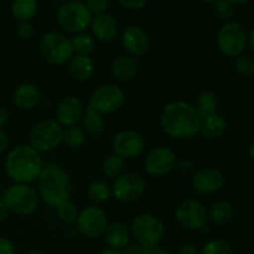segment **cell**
Instances as JSON below:
<instances>
[{
  "mask_svg": "<svg viewBox=\"0 0 254 254\" xmlns=\"http://www.w3.org/2000/svg\"><path fill=\"white\" fill-rule=\"evenodd\" d=\"M213 9L216 16L221 20H230L235 15V5L228 0H217Z\"/></svg>",
  "mask_w": 254,
  "mask_h": 254,
  "instance_id": "36",
  "label": "cell"
},
{
  "mask_svg": "<svg viewBox=\"0 0 254 254\" xmlns=\"http://www.w3.org/2000/svg\"><path fill=\"white\" fill-rule=\"evenodd\" d=\"M102 171L104 176L109 179L119 178L122 174H124V159L116 154L107 156L102 164Z\"/></svg>",
  "mask_w": 254,
  "mask_h": 254,
  "instance_id": "31",
  "label": "cell"
},
{
  "mask_svg": "<svg viewBox=\"0 0 254 254\" xmlns=\"http://www.w3.org/2000/svg\"><path fill=\"white\" fill-rule=\"evenodd\" d=\"M56 208L57 216H59L61 222L66 223V225H72L73 222H76L77 217H78V210H77V206L73 201H64Z\"/></svg>",
  "mask_w": 254,
  "mask_h": 254,
  "instance_id": "33",
  "label": "cell"
},
{
  "mask_svg": "<svg viewBox=\"0 0 254 254\" xmlns=\"http://www.w3.org/2000/svg\"><path fill=\"white\" fill-rule=\"evenodd\" d=\"M202 1H205V2H216L217 0H202Z\"/></svg>",
  "mask_w": 254,
  "mask_h": 254,
  "instance_id": "53",
  "label": "cell"
},
{
  "mask_svg": "<svg viewBox=\"0 0 254 254\" xmlns=\"http://www.w3.org/2000/svg\"><path fill=\"white\" fill-rule=\"evenodd\" d=\"M0 254H16L11 241L5 237H0Z\"/></svg>",
  "mask_w": 254,
  "mask_h": 254,
  "instance_id": "40",
  "label": "cell"
},
{
  "mask_svg": "<svg viewBox=\"0 0 254 254\" xmlns=\"http://www.w3.org/2000/svg\"><path fill=\"white\" fill-rule=\"evenodd\" d=\"M92 14L79 1L66 2L57 11V22L62 30L71 34H82L91 25Z\"/></svg>",
  "mask_w": 254,
  "mask_h": 254,
  "instance_id": "8",
  "label": "cell"
},
{
  "mask_svg": "<svg viewBox=\"0 0 254 254\" xmlns=\"http://www.w3.org/2000/svg\"><path fill=\"white\" fill-rule=\"evenodd\" d=\"M2 202L10 212L27 216L37 210L40 196L37 191L27 184L15 183L2 192Z\"/></svg>",
  "mask_w": 254,
  "mask_h": 254,
  "instance_id": "4",
  "label": "cell"
},
{
  "mask_svg": "<svg viewBox=\"0 0 254 254\" xmlns=\"http://www.w3.org/2000/svg\"><path fill=\"white\" fill-rule=\"evenodd\" d=\"M123 46L130 56H143L150 49V39L143 27L130 25L123 32Z\"/></svg>",
  "mask_w": 254,
  "mask_h": 254,
  "instance_id": "18",
  "label": "cell"
},
{
  "mask_svg": "<svg viewBox=\"0 0 254 254\" xmlns=\"http://www.w3.org/2000/svg\"><path fill=\"white\" fill-rule=\"evenodd\" d=\"M175 218L188 230H201L208 222V211L202 202L190 198L179 203L175 211Z\"/></svg>",
  "mask_w": 254,
  "mask_h": 254,
  "instance_id": "12",
  "label": "cell"
},
{
  "mask_svg": "<svg viewBox=\"0 0 254 254\" xmlns=\"http://www.w3.org/2000/svg\"><path fill=\"white\" fill-rule=\"evenodd\" d=\"M235 215L233 206L227 201H218L211 206V210L208 212V220L215 225H226L232 220Z\"/></svg>",
  "mask_w": 254,
  "mask_h": 254,
  "instance_id": "27",
  "label": "cell"
},
{
  "mask_svg": "<svg viewBox=\"0 0 254 254\" xmlns=\"http://www.w3.org/2000/svg\"><path fill=\"white\" fill-rule=\"evenodd\" d=\"M97 254H123L122 251H117V250H112V248H106V250L99 251Z\"/></svg>",
  "mask_w": 254,
  "mask_h": 254,
  "instance_id": "49",
  "label": "cell"
},
{
  "mask_svg": "<svg viewBox=\"0 0 254 254\" xmlns=\"http://www.w3.org/2000/svg\"><path fill=\"white\" fill-rule=\"evenodd\" d=\"M9 112L5 107L0 106V129L9 122Z\"/></svg>",
  "mask_w": 254,
  "mask_h": 254,
  "instance_id": "46",
  "label": "cell"
},
{
  "mask_svg": "<svg viewBox=\"0 0 254 254\" xmlns=\"http://www.w3.org/2000/svg\"><path fill=\"white\" fill-rule=\"evenodd\" d=\"M145 139L135 130H122L114 136L113 151L123 159H133L145 150Z\"/></svg>",
  "mask_w": 254,
  "mask_h": 254,
  "instance_id": "14",
  "label": "cell"
},
{
  "mask_svg": "<svg viewBox=\"0 0 254 254\" xmlns=\"http://www.w3.org/2000/svg\"><path fill=\"white\" fill-rule=\"evenodd\" d=\"M175 166H178V169L180 171H190L193 166V161L190 160L188 158H184L181 160H176Z\"/></svg>",
  "mask_w": 254,
  "mask_h": 254,
  "instance_id": "43",
  "label": "cell"
},
{
  "mask_svg": "<svg viewBox=\"0 0 254 254\" xmlns=\"http://www.w3.org/2000/svg\"><path fill=\"white\" fill-rule=\"evenodd\" d=\"M73 183L69 174L57 164H47L39 176L37 193L40 198L52 207L71 198Z\"/></svg>",
  "mask_w": 254,
  "mask_h": 254,
  "instance_id": "2",
  "label": "cell"
},
{
  "mask_svg": "<svg viewBox=\"0 0 254 254\" xmlns=\"http://www.w3.org/2000/svg\"><path fill=\"white\" fill-rule=\"evenodd\" d=\"M145 189V180L139 174L124 173L116 179L112 192L121 202H134L144 195Z\"/></svg>",
  "mask_w": 254,
  "mask_h": 254,
  "instance_id": "13",
  "label": "cell"
},
{
  "mask_svg": "<svg viewBox=\"0 0 254 254\" xmlns=\"http://www.w3.org/2000/svg\"><path fill=\"white\" fill-rule=\"evenodd\" d=\"M41 101V92L32 83H21L12 93V102L20 109H32Z\"/></svg>",
  "mask_w": 254,
  "mask_h": 254,
  "instance_id": "21",
  "label": "cell"
},
{
  "mask_svg": "<svg viewBox=\"0 0 254 254\" xmlns=\"http://www.w3.org/2000/svg\"><path fill=\"white\" fill-rule=\"evenodd\" d=\"M44 166L40 153L30 145L15 146L5 159L6 174L19 184H29L39 179Z\"/></svg>",
  "mask_w": 254,
  "mask_h": 254,
  "instance_id": "3",
  "label": "cell"
},
{
  "mask_svg": "<svg viewBox=\"0 0 254 254\" xmlns=\"http://www.w3.org/2000/svg\"><path fill=\"white\" fill-rule=\"evenodd\" d=\"M176 164V155L170 148L158 146L146 154L144 168L151 176H164L170 173Z\"/></svg>",
  "mask_w": 254,
  "mask_h": 254,
  "instance_id": "15",
  "label": "cell"
},
{
  "mask_svg": "<svg viewBox=\"0 0 254 254\" xmlns=\"http://www.w3.org/2000/svg\"><path fill=\"white\" fill-rule=\"evenodd\" d=\"M76 225L77 231L83 237L94 240L106 232L108 227V216L101 207L93 205L87 206L81 212H78Z\"/></svg>",
  "mask_w": 254,
  "mask_h": 254,
  "instance_id": "10",
  "label": "cell"
},
{
  "mask_svg": "<svg viewBox=\"0 0 254 254\" xmlns=\"http://www.w3.org/2000/svg\"><path fill=\"white\" fill-rule=\"evenodd\" d=\"M112 188L104 181H94L87 189V196L94 203H103L112 197Z\"/></svg>",
  "mask_w": 254,
  "mask_h": 254,
  "instance_id": "29",
  "label": "cell"
},
{
  "mask_svg": "<svg viewBox=\"0 0 254 254\" xmlns=\"http://www.w3.org/2000/svg\"><path fill=\"white\" fill-rule=\"evenodd\" d=\"M225 185V176L213 168H202L192 178V188L201 195H210L220 191Z\"/></svg>",
  "mask_w": 254,
  "mask_h": 254,
  "instance_id": "17",
  "label": "cell"
},
{
  "mask_svg": "<svg viewBox=\"0 0 254 254\" xmlns=\"http://www.w3.org/2000/svg\"><path fill=\"white\" fill-rule=\"evenodd\" d=\"M82 126H83L82 129L92 136L101 135L106 128V123H104L102 114L94 111L89 106L84 109L83 117H82Z\"/></svg>",
  "mask_w": 254,
  "mask_h": 254,
  "instance_id": "25",
  "label": "cell"
},
{
  "mask_svg": "<svg viewBox=\"0 0 254 254\" xmlns=\"http://www.w3.org/2000/svg\"><path fill=\"white\" fill-rule=\"evenodd\" d=\"M163 130L171 138L185 140L200 133L201 117L193 106L183 101L166 104L160 117Z\"/></svg>",
  "mask_w": 254,
  "mask_h": 254,
  "instance_id": "1",
  "label": "cell"
},
{
  "mask_svg": "<svg viewBox=\"0 0 254 254\" xmlns=\"http://www.w3.org/2000/svg\"><path fill=\"white\" fill-rule=\"evenodd\" d=\"M201 254H233V251L227 241L216 238L203 245Z\"/></svg>",
  "mask_w": 254,
  "mask_h": 254,
  "instance_id": "34",
  "label": "cell"
},
{
  "mask_svg": "<svg viewBox=\"0 0 254 254\" xmlns=\"http://www.w3.org/2000/svg\"><path fill=\"white\" fill-rule=\"evenodd\" d=\"M9 212L10 211L7 210L6 205H5L2 201H0V223L4 222V221L6 220L7 216H9Z\"/></svg>",
  "mask_w": 254,
  "mask_h": 254,
  "instance_id": "47",
  "label": "cell"
},
{
  "mask_svg": "<svg viewBox=\"0 0 254 254\" xmlns=\"http://www.w3.org/2000/svg\"><path fill=\"white\" fill-rule=\"evenodd\" d=\"M64 127L54 119H42L32 127L29 135L30 146L39 153L56 149L62 143Z\"/></svg>",
  "mask_w": 254,
  "mask_h": 254,
  "instance_id": "6",
  "label": "cell"
},
{
  "mask_svg": "<svg viewBox=\"0 0 254 254\" xmlns=\"http://www.w3.org/2000/svg\"><path fill=\"white\" fill-rule=\"evenodd\" d=\"M122 253L123 254H144V248L136 242L129 243L127 247H124L123 250H122Z\"/></svg>",
  "mask_w": 254,
  "mask_h": 254,
  "instance_id": "41",
  "label": "cell"
},
{
  "mask_svg": "<svg viewBox=\"0 0 254 254\" xmlns=\"http://www.w3.org/2000/svg\"><path fill=\"white\" fill-rule=\"evenodd\" d=\"M228 1L232 2L233 5L237 4V5H243V4H247L248 1H251V0H228Z\"/></svg>",
  "mask_w": 254,
  "mask_h": 254,
  "instance_id": "50",
  "label": "cell"
},
{
  "mask_svg": "<svg viewBox=\"0 0 254 254\" xmlns=\"http://www.w3.org/2000/svg\"><path fill=\"white\" fill-rule=\"evenodd\" d=\"M9 146V138L2 129H0V154L4 153Z\"/></svg>",
  "mask_w": 254,
  "mask_h": 254,
  "instance_id": "44",
  "label": "cell"
},
{
  "mask_svg": "<svg viewBox=\"0 0 254 254\" xmlns=\"http://www.w3.org/2000/svg\"><path fill=\"white\" fill-rule=\"evenodd\" d=\"M124 92L116 84H103L92 93L88 106L101 114L119 111L124 103Z\"/></svg>",
  "mask_w": 254,
  "mask_h": 254,
  "instance_id": "11",
  "label": "cell"
},
{
  "mask_svg": "<svg viewBox=\"0 0 254 254\" xmlns=\"http://www.w3.org/2000/svg\"><path fill=\"white\" fill-rule=\"evenodd\" d=\"M69 73L77 81H88L94 73L93 60L84 55H73L69 60Z\"/></svg>",
  "mask_w": 254,
  "mask_h": 254,
  "instance_id": "23",
  "label": "cell"
},
{
  "mask_svg": "<svg viewBox=\"0 0 254 254\" xmlns=\"http://www.w3.org/2000/svg\"><path fill=\"white\" fill-rule=\"evenodd\" d=\"M149 0H118L119 4L123 7H127L129 10H139L143 9Z\"/></svg>",
  "mask_w": 254,
  "mask_h": 254,
  "instance_id": "39",
  "label": "cell"
},
{
  "mask_svg": "<svg viewBox=\"0 0 254 254\" xmlns=\"http://www.w3.org/2000/svg\"><path fill=\"white\" fill-rule=\"evenodd\" d=\"M11 12L12 16L20 22L29 21L37 12V0H14Z\"/></svg>",
  "mask_w": 254,
  "mask_h": 254,
  "instance_id": "28",
  "label": "cell"
},
{
  "mask_svg": "<svg viewBox=\"0 0 254 254\" xmlns=\"http://www.w3.org/2000/svg\"><path fill=\"white\" fill-rule=\"evenodd\" d=\"M72 47L76 55H84L89 56L96 49V39L89 34H77L73 39L71 40Z\"/></svg>",
  "mask_w": 254,
  "mask_h": 254,
  "instance_id": "30",
  "label": "cell"
},
{
  "mask_svg": "<svg viewBox=\"0 0 254 254\" xmlns=\"http://www.w3.org/2000/svg\"><path fill=\"white\" fill-rule=\"evenodd\" d=\"M130 230L123 222L111 223L104 232L107 245L109 248L117 251H122L130 243Z\"/></svg>",
  "mask_w": 254,
  "mask_h": 254,
  "instance_id": "22",
  "label": "cell"
},
{
  "mask_svg": "<svg viewBox=\"0 0 254 254\" xmlns=\"http://www.w3.org/2000/svg\"><path fill=\"white\" fill-rule=\"evenodd\" d=\"M217 46L227 57H238L247 46V32L237 21H228L220 29L217 35Z\"/></svg>",
  "mask_w": 254,
  "mask_h": 254,
  "instance_id": "9",
  "label": "cell"
},
{
  "mask_svg": "<svg viewBox=\"0 0 254 254\" xmlns=\"http://www.w3.org/2000/svg\"><path fill=\"white\" fill-rule=\"evenodd\" d=\"M139 64L136 59L130 55H122L117 57L111 66L112 76L119 82H129L138 74Z\"/></svg>",
  "mask_w": 254,
  "mask_h": 254,
  "instance_id": "20",
  "label": "cell"
},
{
  "mask_svg": "<svg viewBox=\"0 0 254 254\" xmlns=\"http://www.w3.org/2000/svg\"><path fill=\"white\" fill-rule=\"evenodd\" d=\"M86 6L88 7L91 14H106V11L111 6V0H87Z\"/></svg>",
  "mask_w": 254,
  "mask_h": 254,
  "instance_id": "37",
  "label": "cell"
},
{
  "mask_svg": "<svg viewBox=\"0 0 254 254\" xmlns=\"http://www.w3.org/2000/svg\"><path fill=\"white\" fill-rule=\"evenodd\" d=\"M248 153H250V156H251V158H252V160L254 161V140L252 141V144H251L250 150H248Z\"/></svg>",
  "mask_w": 254,
  "mask_h": 254,
  "instance_id": "51",
  "label": "cell"
},
{
  "mask_svg": "<svg viewBox=\"0 0 254 254\" xmlns=\"http://www.w3.org/2000/svg\"><path fill=\"white\" fill-rule=\"evenodd\" d=\"M247 44L250 46V49L252 50V52L254 54V27L250 31V34L247 35Z\"/></svg>",
  "mask_w": 254,
  "mask_h": 254,
  "instance_id": "48",
  "label": "cell"
},
{
  "mask_svg": "<svg viewBox=\"0 0 254 254\" xmlns=\"http://www.w3.org/2000/svg\"><path fill=\"white\" fill-rule=\"evenodd\" d=\"M40 54L49 64H64L73 57L74 51L71 40L66 35L50 31L42 36L40 42Z\"/></svg>",
  "mask_w": 254,
  "mask_h": 254,
  "instance_id": "7",
  "label": "cell"
},
{
  "mask_svg": "<svg viewBox=\"0 0 254 254\" xmlns=\"http://www.w3.org/2000/svg\"><path fill=\"white\" fill-rule=\"evenodd\" d=\"M233 67L240 76L246 77V78L254 76V60L251 59L250 56L241 55V56L236 57Z\"/></svg>",
  "mask_w": 254,
  "mask_h": 254,
  "instance_id": "35",
  "label": "cell"
},
{
  "mask_svg": "<svg viewBox=\"0 0 254 254\" xmlns=\"http://www.w3.org/2000/svg\"><path fill=\"white\" fill-rule=\"evenodd\" d=\"M144 254H171L168 250L163 247H151V248H144Z\"/></svg>",
  "mask_w": 254,
  "mask_h": 254,
  "instance_id": "45",
  "label": "cell"
},
{
  "mask_svg": "<svg viewBox=\"0 0 254 254\" xmlns=\"http://www.w3.org/2000/svg\"><path fill=\"white\" fill-rule=\"evenodd\" d=\"M130 235L135 238V242L143 248H151L159 246L165 235L163 222L150 213H141L135 216L131 221Z\"/></svg>",
  "mask_w": 254,
  "mask_h": 254,
  "instance_id": "5",
  "label": "cell"
},
{
  "mask_svg": "<svg viewBox=\"0 0 254 254\" xmlns=\"http://www.w3.org/2000/svg\"><path fill=\"white\" fill-rule=\"evenodd\" d=\"M86 131L79 127H69L64 129V138L62 141L71 149H78L86 143Z\"/></svg>",
  "mask_w": 254,
  "mask_h": 254,
  "instance_id": "32",
  "label": "cell"
},
{
  "mask_svg": "<svg viewBox=\"0 0 254 254\" xmlns=\"http://www.w3.org/2000/svg\"><path fill=\"white\" fill-rule=\"evenodd\" d=\"M91 29L97 40L102 42H112L118 35V22L108 14L96 15L91 21Z\"/></svg>",
  "mask_w": 254,
  "mask_h": 254,
  "instance_id": "19",
  "label": "cell"
},
{
  "mask_svg": "<svg viewBox=\"0 0 254 254\" xmlns=\"http://www.w3.org/2000/svg\"><path fill=\"white\" fill-rule=\"evenodd\" d=\"M0 201H2V192L0 191Z\"/></svg>",
  "mask_w": 254,
  "mask_h": 254,
  "instance_id": "54",
  "label": "cell"
},
{
  "mask_svg": "<svg viewBox=\"0 0 254 254\" xmlns=\"http://www.w3.org/2000/svg\"><path fill=\"white\" fill-rule=\"evenodd\" d=\"M84 107L81 99L74 96H67L60 101L56 108V122L61 127L69 128L82 121Z\"/></svg>",
  "mask_w": 254,
  "mask_h": 254,
  "instance_id": "16",
  "label": "cell"
},
{
  "mask_svg": "<svg viewBox=\"0 0 254 254\" xmlns=\"http://www.w3.org/2000/svg\"><path fill=\"white\" fill-rule=\"evenodd\" d=\"M178 254H201V251L195 245H192V243H184L179 248Z\"/></svg>",
  "mask_w": 254,
  "mask_h": 254,
  "instance_id": "42",
  "label": "cell"
},
{
  "mask_svg": "<svg viewBox=\"0 0 254 254\" xmlns=\"http://www.w3.org/2000/svg\"><path fill=\"white\" fill-rule=\"evenodd\" d=\"M16 34L21 40H30L34 35V27L29 21H21L16 26Z\"/></svg>",
  "mask_w": 254,
  "mask_h": 254,
  "instance_id": "38",
  "label": "cell"
},
{
  "mask_svg": "<svg viewBox=\"0 0 254 254\" xmlns=\"http://www.w3.org/2000/svg\"><path fill=\"white\" fill-rule=\"evenodd\" d=\"M26 254H45V253L41 252L40 250H30Z\"/></svg>",
  "mask_w": 254,
  "mask_h": 254,
  "instance_id": "52",
  "label": "cell"
},
{
  "mask_svg": "<svg viewBox=\"0 0 254 254\" xmlns=\"http://www.w3.org/2000/svg\"><path fill=\"white\" fill-rule=\"evenodd\" d=\"M227 130V121L220 114H213L201 121L200 134L205 139H218Z\"/></svg>",
  "mask_w": 254,
  "mask_h": 254,
  "instance_id": "24",
  "label": "cell"
},
{
  "mask_svg": "<svg viewBox=\"0 0 254 254\" xmlns=\"http://www.w3.org/2000/svg\"><path fill=\"white\" fill-rule=\"evenodd\" d=\"M217 107L218 98L215 92L207 89V91H202L198 94L195 108L198 116L201 117V121L217 113Z\"/></svg>",
  "mask_w": 254,
  "mask_h": 254,
  "instance_id": "26",
  "label": "cell"
}]
</instances>
